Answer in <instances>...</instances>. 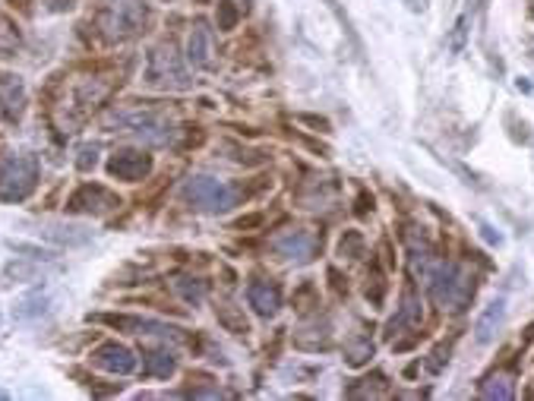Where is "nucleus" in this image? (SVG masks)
I'll return each instance as SVG.
<instances>
[{
	"label": "nucleus",
	"instance_id": "obj_25",
	"mask_svg": "<svg viewBox=\"0 0 534 401\" xmlns=\"http://www.w3.org/2000/svg\"><path fill=\"white\" fill-rule=\"evenodd\" d=\"M218 10H222V19H218V25H222V29H231V25H235V19H237L235 4H231V0H222V4H218Z\"/></svg>",
	"mask_w": 534,
	"mask_h": 401
},
{
	"label": "nucleus",
	"instance_id": "obj_5",
	"mask_svg": "<svg viewBox=\"0 0 534 401\" xmlns=\"http://www.w3.org/2000/svg\"><path fill=\"white\" fill-rule=\"evenodd\" d=\"M146 83L152 89H171V92H186L193 89V79L186 73L184 60L175 51V45H158L149 55V64H146Z\"/></svg>",
	"mask_w": 534,
	"mask_h": 401
},
{
	"label": "nucleus",
	"instance_id": "obj_14",
	"mask_svg": "<svg viewBox=\"0 0 534 401\" xmlns=\"http://www.w3.org/2000/svg\"><path fill=\"white\" fill-rule=\"evenodd\" d=\"M38 237L51 240L60 246H83L92 240V231L79 228V225H66V222H42L38 225Z\"/></svg>",
	"mask_w": 534,
	"mask_h": 401
},
{
	"label": "nucleus",
	"instance_id": "obj_18",
	"mask_svg": "<svg viewBox=\"0 0 534 401\" xmlns=\"http://www.w3.org/2000/svg\"><path fill=\"white\" fill-rule=\"evenodd\" d=\"M146 376H158V379H168L171 373L177 370V357L171 351H162V347H156V351L146 354V364H143Z\"/></svg>",
	"mask_w": 534,
	"mask_h": 401
},
{
	"label": "nucleus",
	"instance_id": "obj_12",
	"mask_svg": "<svg viewBox=\"0 0 534 401\" xmlns=\"http://www.w3.org/2000/svg\"><path fill=\"white\" fill-rule=\"evenodd\" d=\"M149 171H152V158L146 152L120 149L108 158V174L117 180H126V184H136V180L149 177Z\"/></svg>",
	"mask_w": 534,
	"mask_h": 401
},
{
	"label": "nucleus",
	"instance_id": "obj_8",
	"mask_svg": "<svg viewBox=\"0 0 534 401\" xmlns=\"http://www.w3.org/2000/svg\"><path fill=\"white\" fill-rule=\"evenodd\" d=\"M117 206H120L117 193H111L108 186H98V184H83L70 199H66V212L92 216V218L108 216V212H115Z\"/></svg>",
	"mask_w": 534,
	"mask_h": 401
},
{
	"label": "nucleus",
	"instance_id": "obj_6",
	"mask_svg": "<svg viewBox=\"0 0 534 401\" xmlns=\"http://www.w3.org/2000/svg\"><path fill=\"white\" fill-rule=\"evenodd\" d=\"M98 25H102L105 38L126 42V38L139 35V29L146 25V4L143 0H105Z\"/></svg>",
	"mask_w": 534,
	"mask_h": 401
},
{
	"label": "nucleus",
	"instance_id": "obj_11",
	"mask_svg": "<svg viewBox=\"0 0 534 401\" xmlns=\"http://www.w3.org/2000/svg\"><path fill=\"white\" fill-rule=\"evenodd\" d=\"M92 364L105 373H115V376H130V373L136 370V354H133L126 345L105 342L92 351Z\"/></svg>",
	"mask_w": 534,
	"mask_h": 401
},
{
	"label": "nucleus",
	"instance_id": "obj_23",
	"mask_svg": "<svg viewBox=\"0 0 534 401\" xmlns=\"http://www.w3.org/2000/svg\"><path fill=\"white\" fill-rule=\"evenodd\" d=\"M175 287H177L180 297H184L186 304H193V306H196L199 300L206 297V282H196V278H180Z\"/></svg>",
	"mask_w": 534,
	"mask_h": 401
},
{
	"label": "nucleus",
	"instance_id": "obj_1",
	"mask_svg": "<svg viewBox=\"0 0 534 401\" xmlns=\"http://www.w3.org/2000/svg\"><path fill=\"white\" fill-rule=\"evenodd\" d=\"M111 89H115V83L105 76H83L76 79V83L70 85V89L64 92V98H60L57 105V124L64 126V130H76L79 124H83L86 117L92 115V111L98 108V105L105 102V98L111 95Z\"/></svg>",
	"mask_w": 534,
	"mask_h": 401
},
{
	"label": "nucleus",
	"instance_id": "obj_21",
	"mask_svg": "<svg viewBox=\"0 0 534 401\" xmlns=\"http://www.w3.org/2000/svg\"><path fill=\"white\" fill-rule=\"evenodd\" d=\"M480 396H484V398L509 401L512 396H516V389H512V379L506 376V373H493V376H487L484 386H480Z\"/></svg>",
	"mask_w": 534,
	"mask_h": 401
},
{
	"label": "nucleus",
	"instance_id": "obj_9",
	"mask_svg": "<svg viewBox=\"0 0 534 401\" xmlns=\"http://www.w3.org/2000/svg\"><path fill=\"white\" fill-rule=\"evenodd\" d=\"M319 250V240L313 231H282L272 237V253L282 259H288V263H310L313 256H317Z\"/></svg>",
	"mask_w": 534,
	"mask_h": 401
},
{
	"label": "nucleus",
	"instance_id": "obj_13",
	"mask_svg": "<svg viewBox=\"0 0 534 401\" xmlns=\"http://www.w3.org/2000/svg\"><path fill=\"white\" fill-rule=\"evenodd\" d=\"M247 304L253 306L257 316L269 319L282 310V291H278V285H272V282H253L250 287H247Z\"/></svg>",
	"mask_w": 534,
	"mask_h": 401
},
{
	"label": "nucleus",
	"instance_id": "obj_26",
	"mask_svg": "<svg viewBox=\"0 0 534 401\" xmlns=\"http://www.w3.org/2000/svg\"><path fill=\"white\" fill-rule=\"evenodd\" d=\"M96 162H98V149H83L79 152V158H76V168L89 171V168H96Z\"/></svg>",
	"mask_w": 534,
	"mask_h": 401
},
{
	"label": "nucleus",
	"instance_id": "obj_19",
	"mask_svg": "<svg viewBox=\"0 0 534 401\" xmlns=\"http://www.w3.org/2000/svg\"><path fill=\"white\" fill-rule=\"evenodd\" d=\"M45 310H48V294H45V291H32V294H25V297L19 300L16 306H13V319L25 323V319L42 316Z\"/></svg>",
	"mask_w": 534,
	"mask_h": 401
},
{
	"label": "nucleus",
	"instance_id": "obj_7",
	"mask_svg": "<svg viewBox=\"0 0 534 401\" xmlns=\"http://www.w3.org/2000/svg\"><path fill=\"white\" fill-rule=\"evenodd\" d=\"M38 186V158L13 155L0 165V203H23Z\"/></svg>",
	"mask_w": 534,
	"mask_h": 401
},
{
	"label": "nucleus",
	"instance_id": "obj_3",
	"mask_svg": "<svg viewBox=\"0 0 534 401\" xmlns=\"http://www.w3.org/2000/svg\"><path fill=\"white\" fill-rule=\"evenodd\" d=\"M420 278L430 287V297L437 300L439 306H446V310H462V306L469 304L471 291H475L471 276L456 263H437V259H433L430 269Z\"/></svg>",
	"mask_w": 534,
	"mask_h": 401
},
{
	"label": "nucleus",
	"instance_id": "obj_20",
	"mask_svg": "<svg viewBox=\"0 0 534 401\" xmlns=\"http://www.w3.org/2000/svg\"><path fill=\"white\" fill-rule=\"evenodd\" d=\"M23 48V32L6 13H0V57H13Z\"/></svg>",
	"mask_w": 534,
	"mask_h": 401
},
{
	"label": "nucleus",
	"instance_id": "obj_15",
	"mask_svg": "<svg viewBox=\"0 0 534 401\" xmlns=\"http://www.w3.org/2000/svg\"><path fill=\"white\" fill-rule=\"evenodd\" d=\"M186 60H190L193 66H199V70L212 66V32L203 19L193 23V29H190V38H186Z\"/></svg>",
	"mask_w": 534,
	"mask_h": 401
},
{
	"label": "nucleus",
	"instance_id": "obj_4",
	"mask_svg": "<svg viewBox=\"0 0 534 401\" xmlns=\"http://www.w3.org/2000/svg\"><path fill=\"white\" fill-rule=\"evenodd\" d=\"M244 193L237 186L225 184L218 177H209V174H193L190 180H184V199L199 212H209V216H225L240 203Z\"/></svg>",
	"mask_w": 534,
	"mask_h": 401
},
{
	"label": "nucleus",
	"instance_id": "obj_27",
	"mask_svg": "<svg viewBox=\"0 0 534 401\" xmlns=\"http://www.w3.org/2000/svg\"><path fill=\"white\" fill-rule=\"evenodd\" d=\"M6 115V105H4V95H0V117Z\"/></svg>",
	"mask_w": 534,
	"mask_h": 401
},
{
	"label": "nucleus",
	"instance_id": "obj_22",
	"mask_svg": "<svg viewBox=\"0 0 534 401\" xmlns=\"http://www.w3.org/2000/svg\"><path fill=\"white\" fill-rule=\"evenodd\" d=\"M469 25H471V13H462V16H458V23L452 25V35L446 38V48H449L452 55H458V51L465 48V38H469Z\"/></svg>",
	"mask_w": 534,
	"mask_h": 401
},
{
	"label": "nucleus",
	"instance_id": "obj_10",
	"mask_svg": "<svg viewBox=\"0 0 534 401\" xmlns=\"http://www.w3.org/2000/svg\"><path fill=\"white\" fill-rule=\"evenodd\" d=\"M96 319L115 326V329L130 332V336H158V338H171V342H184V332L177 326L158 323V319H143V316H96Z\"/></svg>",
	"mask_w": 534,
	"mask_h": 401
},
{
	"label": "nucleus",
	"instance_id": "obj_16",
	"mask_svg": "<svg viewBox=\"0 0 534 401\" xmlns=\"http://www.w3.org/2000/svg\"><path fill=\"white\" fill-rule=\"evenodd\" d=\"M503 316H506V300H493V304L487 306L484 313H480V319H478V326H475L478 345H490L493 342L497 329L503 326Z\"/></svg>",
	"mask_w": 534,
	"mask_h": 401
},
{
	"label": "nucleus",
	"instance_id": "obj_17",
	"mask_svg": "<svg viewBox=\"0 0 534 401\" xmlns=\"http://www.w3.org/2000/svg\"><path fill=\"white\" fill-rule=\"evenodd\" d=\"M418 323H420V300L415 294H405L402 306H398L396 319L386 326V332H389V336H398V332H405V329H415Z\"/></svg>",
	"mask_w": 534,
	"mask_h": 401
},
{
	"label": "nucleus",
	"instance_id": "obj_2",
	"mask_svg": "<svg viewBox=\"0 0 534 401\" xmlns=\"http://www.w3.org/2000/svg\"><path fill=\"white\" fill-rule=\"evenodd\" d=\"M105 124L117 133H133V136H139L143 143H152V145H168L177 133L168 117L152 108H115L108 111Z\"/></svg>",
	"mask_w": 534,
	"mask_h": 401
},
{
	"label": "nucleus",
	"instance_id": "obj_24",
	"mask_svg": "<svg viewBox=\"0 0 534 401\" xmlns=\"http://www.w3.org/2000/svg\"><path fill=\"white\" fill-rule=\"evenodd\" d=\"M370 354H373L370 338H355V342H348V364L351 366H360Z\"/></svg>",
	"mask_w": 534,
	"mask_h": 401
}]
</instances>
